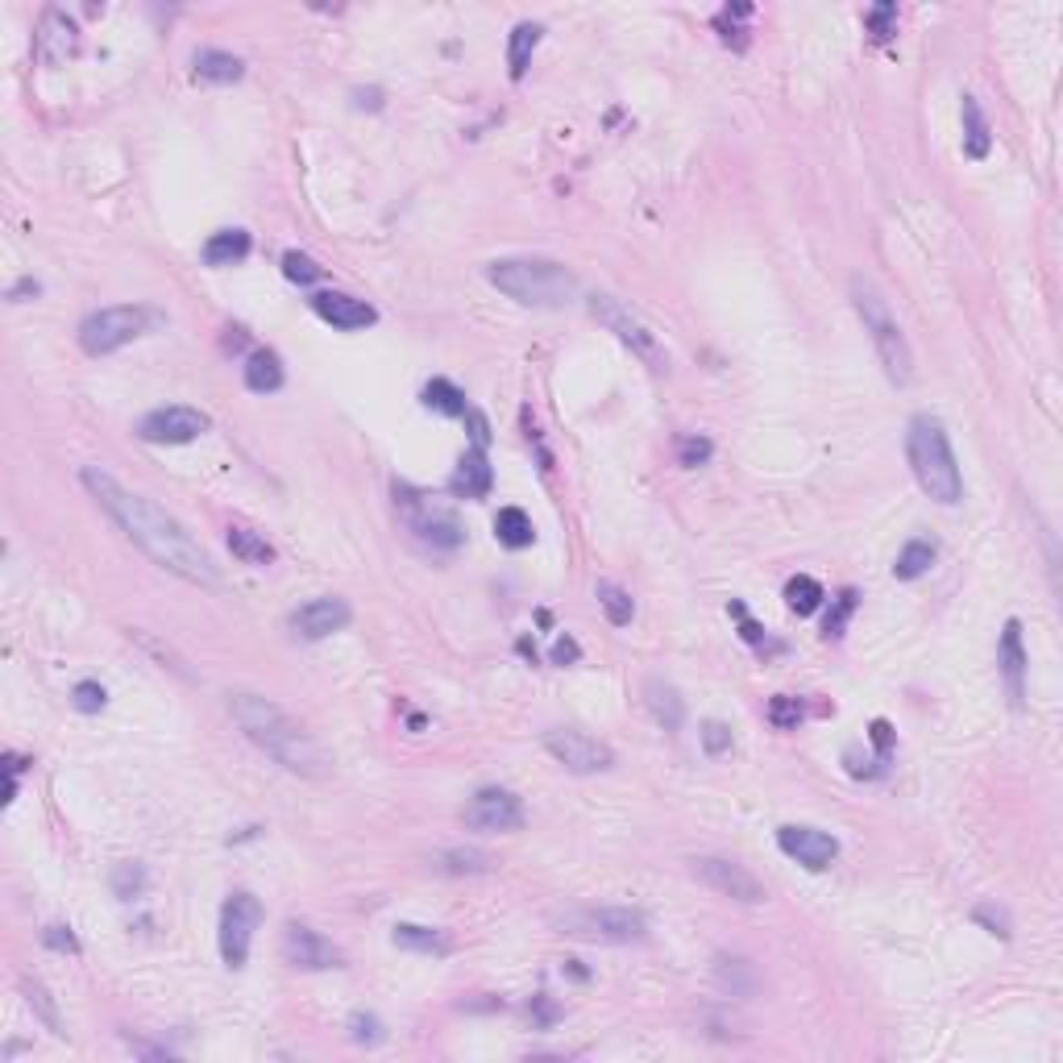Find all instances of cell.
<instances>
[{
    "mask_svg": "<svg viewBox=\"0 0 1063 1063\" xmlns=\"http://www.w3.org/2000/svg\"><path fill=\"white\" fill-rule=\"evenodd\" d=\"M80 482H84L87 495L101 503L108 520L117 523L158 569H167L179 582L200 586V590H221V574H216L212 557L167 507H158L150 495L126 486L117 474H108L105 465H84Z\"/></svg>",
    "mask_w": 1063,
    "mask_h": 1063,
    "instance_id": "obj_1",
    "label": "cell"
},
{
    "mask_svg": "<svg viewBox=\"0 0 1063 1063\" xmlns=\"http://www.w3.org/2000/svg\"><path fill=\"white\" fill-rule=\"evenodd\" d=\"M229 714L253 748L267 752L274 765H283V769L295 772V777H329V772H333V756H329V748H324V744H320L295 714H287L274 698H267V694L233 689Z\"/></svg>",
    "mask_w": 1063,
    "mask_h": 1063,
    "instance_id": "obj_2",
    "label": "cell"
},
{
    "mask_svg": "<svg viewBox=\"0 0 1063 1063\" xmlns=\"http://www.w3.org/2000/svg\"><path fill=\"white\" fill-rule=\"evenodd\" d=\"M486 283L523 308H544V312H562L582 295L578 274L553 258H499L486 267Z\"/></svg>",
    "mask_w": 1063,
    "mask_h": 1063,
    "instance_id": "obj_3",
    "label": "cell"
},
{
    "mask_svg": "<svg viewBox=\"0 0 1063 1063\" xmlns=\"http://www.w3.org/2000/svg\"><path fill=\"white\" fill-rule=\"evenodd\" d=\"M906 461L914 470V482L922 486L926 499L943 503V507H956L964 499V474H959V461L952 453V440L947 428L935 416H914L906 424Z\"/></svg>",
    "mask_w": 1063,
    "mask_h": 1063,
    "instance_id": "obj_4",
    "label": "cell"
},
{
    "mask_svg": "<svg viewBox=\"0 0 1063 1063\" xmlns=\"http://www.w3.org/2000/svg\"><path fill=\"white\" fill-rule=\"evenodd\" d=\"M848 295H852L855 316L864 320V333L873 336V350H876V357H881V366H885V378H889L894 387H910V382H914V350H910V341H906V333H901L897 316L889 312V299H885L881 287H876L873 279H864V274H852Z\"/></svg>",
    "mask_w": 1063,
    "mask_h": 1063,
    "instance_id": "obj_5",
    "label": "cell"
},
{
    "mask_svg": "<svg viewBox=\"0 0 1063 1063\" xmlns=\"http://www.w3.org/2000/svg\"><path fill=\"white\" fill-rule=\"evenodd\" d=\"M158 320H163V316L154 312V308H146V304L101 308V312H87L84 320H80V345H84V354H92V357L117 354V350H126L129 341L146 336Z\"/></svg>",
    "mask_w": 1063,
    "mask_h": 1063,
    "instance_id": "obj_6",
    "label": "cell"
},
{
    "mask_svg": "<svg viewBox=\"0 0 1063 1063\" xmlns=\"http://www.w3.org/2000/svg\"><path fill=\"white\" fill-rule=\"evenodd\" d=\"M562 935L586 943H640L648 938V918L636 906H578L557 914Z\"/></svg>",
    "mask_w": 1063,
    "mask_h": 1063,
    "instance_id": "obj_7",
    "label": "cell"
},
{
    "mask_svg": "<svg viewBox=\"0 0 1063 1063\" xmlns=\"http://www.w3.org/2000/svg\"><path fill=\"white\" fill-rule=\"evenodd\" d=\"M590 316H594L603 329H611V333L619 336L627 350L645 362L648 370H657V375H665L669 370V350L661 345V336L652 333L627 304H619L615 295H606V292L590 295Z\"/></svg>",
    "mask_w": 1063,
    "mask_h": 1063,
    "instance_id": "obj_8",
    "label": "cell"
},
{
    "mask_svg": "<svg viewBox=\"0 0 1063 1063\" xmlns=\"http://www.w3.org/2000/svg\"><path fill=\"white\" fill-rule=\"evenodd\" d=\"M258 922H262V901H258V897L246 894V889H237V894L225 897V906H221V931H216L225 968H233V972L246 968Z\"/></svg>",
    "mask_w": 1063,
    "mask_h": 1063,
    "instance_id": "obj_9",
    "label": "cell"
},
{
    "mask_svg": "<svg viewBox=\"0 0 1063 1063\" xmlns=\"http://www.w3.org/2000/svg\"><path fill=\"white\" fill-rule=\"evenodd\" d=\"M544 748H548V756H553L562 769L578 772V777L615 769V752H611V744L594 740V735H586V731H574V728L544 731Z\"/></svg>",
    "mask_w": 1063,
    "mask_h": 1063,
    "instance_id": "obj_10",
    "label": "cell"
},
{
    "mask_svg": "<svg viewBox=\"0 0 1063 1063\" xmlns=\"http://www.w3.org/2000/svg\"><path fill=\"white\" fill-rule=\"evenodd\" d=\"M461 818H465L470 831H486V835H511L528 823L523 802L511 790H503V786H482V790L465 802Z\"/></svg>",
    "mask_w": 1063,
    "mask_h": 1063,
    "instance_id": "obj_11",
    "label": "cell"
},
{
    "mask_svg": "<svg viewBox=\"0 0 1063 1063\" xmlns=\"http://www.w3.org/2000/svg\"><path fill=\"white\" fill-rule=\"evenodd\" d=\"M689 873L698 876L707 889H714L719 897H731V901H744V906H760L765 901V885L728 855H694L689 860Z\"/></svg>",
    "mask_w": 1063,
    "mask_h": 1063,
    "instance_id": "obj_12",
    "label": "cell"
},
{
    "mask_svg": "<svg viewBox=\"0 0 1063 1063\" xmlns=\"http://www.w3.org/2000/svg\"><path fill=\"white\" fill-rule=\"evenodd\" d=\"M200 433H209V416L200 408H184V403L154 408V412L138 420V437L146 445H188Z\"/></svg>",
    "mask_w": 1063,
    "mask_h": 1063,
    "instance_id": "obj_13",
    "label": "cell"
},
{
    "mask_svg": "<svg viewBox=\"0 0 1063 1063\" xmlns=\"http://www.w3.org/2000/svg\"><path fill=\"white\" fill-rule=\"evenodd\" d=\"M777 848L790 860H798L802 869H811V873H827L839 860V839L835 835L818 831V827H798V823L777 831Z\"/></svg>",
    "mask_w": 1063,
    "mask_h": 1063,
    "instance_id": "obj_14",
    "label": "cell"
},
{
    "mask_svg": "<svg viewBox=\"0 0 1063 1063\" xmlns=\"http://www.w3.org/2000/svg\"><path fill=\"white\" fill-rule=\"evenodd\" d=\"M283 959H287L292 968H304V972L341 968V952H336L320 931H312L308 922H287V926H283Z\"/></svg>",
    "mask_w": 1063,
    "mask_h": 1063,
    "instance_id": "obj_15",
    "label": "cell"
},
{
    "mask_svg": "<svg viewBox=\"0 0 1063 1063\" xmlns=\"http://www.w3.org/2000/svg\"><path fill=\"white\" fill-rule=\"evenodd\" d=\"M403 511H408V528L416 532V541H424L433 553H449V548H458V544L465 541L458 516L445 511V507H433V503H420V499H403Z\"/></svg>",
    "mask_w": 1063,
    "mask_h": 1063,
    "instance_id": "obj_16",
    "label": "cell"
},
{
    "mask_svg": "<svg viewBox=\"0 0 1063 1063\" xmlns=\"http://www.w3.org/2000/svg\"><path fill=\"white\" fill-rule=\"evenodd\" d=\"M354 619V606L345 603L341 594H320L312 603L295 606L292 611V631L299 640H324L333 631H345Z\"/></svg>",
    "mask_w": 1063,
    "mask_h": 1063,
    "instance_id": "obj_17",
    "label": "cell"
},
{
    "mask_svg": "<svg viewBox=\"0 0 1063 1063\" xmlns=\"http://www.w3.org/2000/svg\"><path fill=\"white\" fill-rule=\"evenodd\" d=\"M75 46H80V25L71 22L63 9H46L38 29H34V55L46 67H59L75 55Z\"/></svg>",
    "mask_w": 1063,
    "mask_h": 1063,
    "instance_id": "obj_18",
    "label": "cell"
},
{
    "mask_svg": "<svg viewBox=\"0 0 1063 1063\" xmlns=\"http://www.w3.org/2000/svg\"><path fill=\"white\" fill-rule=\"evenodd\" d=\"M312 312L324 320V324H333V329H341V333H357V329H370L378 320V312L366 304V299H354V295L345 292H320L312 295Z\"/></svg>",
    "mask_w": 1063,
    "mask_h": 1063,
    "instance_id": "obj_19",
    "label": "cell"
},
{
    "mask_svg": "<svg viewBox=\"0 0 1063 1063\" xmlns=\"http://www.w3.org/2000/svg\"><path fill=\"white\" fill-rule=\"evenodd\" d=\"M997 669H1001V682H1005L1009 702H1014V707H1021V702H1026V648H1021V624H1018V619H1009V624L1001 627Z\"/></svg>",
    "mask_w": 1063,
    "mask_h": 1063,
    "instance_id": "obj_20",
    "label": "cell"
},
{
    "mask_svg": "<svg viewBox=\"0 0 1063 1063\" xmlns=\"http://www.w3.org/2000/svg\"><path fill=\"white\" fill-rule=\"evenodd\" d=\"M491 486H495V470H491L486 453L482 449H465L453 479H449V495L453 499H486Z\"/></svg>",
    "mask_w": 1063,
    "mask_h": 1063,
    "instance_id": "obj_21",
    "label": "cell"
},
{
    "mask_svg": "<svg viewBox=\"0 0 1063 1063\" xmlns=\"http://www.w3.org/2000/svg\"><path fill=\"white\" fill-rule=\"evenodd\" d=\"M645 707H648V714L657 719V728L677 731L682 723H686V702H682V694L669 686V682H661V677H648L645 682Z\"/></svg>",
    "mask_w": 1063,
    "mask_h": 1063,
    "instance_id": "obj_22",
    "label": "cell"
},
{
    "mask_svg": "<svg viewBox=\"0 0 1063 1063\" xmlns=\"http://www.w3.org/2000/svg\"><path fill=\"white\" fill-rule=\"evenodd\" d=\"M241 375H246V387H250L253 395H274V391H283V382H287V375H283V357L274 354V350H253V354L246 357V366H241Z\"/></svg>",
    "mask_w": 1063,
    "mask_h": 1063,
    "instance_id": "obj_23",
    "label": "cell"
},
{
    "mask_svg": "<svg viewBox=\"0 0 1063 1063\" xmlns=\"http://www.w3.org/2000/svg\"><path fill=\"white\" fill-rule=\"evenodd\" d=\"M196 75L204 80V84H237L241 75H246V63L237 59V55H229V50H216V46H204V50H196Z\"/></svg>",
    "mask_w": 1063,
    "mask_h": 1063,
    "instance_id": "obj_24",
    "label": "cell"
},
{
    "mask_svg": "<svg viewBox=\"0 0 1063 1063\" xmlns=\"http://www.w3.org/2000/svg\"><path fill=\"white\" fill-rule=\"evenodd\" d=\"M250 250H253V241L246 229H221L204 241V262H209V267H237V262L250 258Z\"/></svg>",
    "mask_w": 1063,
    "mask_h": 1063,
    "instance_id": "obj_25",
    "label": "cell"
},
{
    "mask_svg": "<svg viewBox=\"0 0 1063 1063\" xmlns=\"http://www.w3.org/2000/svg\"><path fill=\"white\" fill-rule=\"evenodd\" d=\"M964 105H959V117H964V154L968 158H989V150H993V133H989V121H984V113H980L977 96H959Z\"/></svg>",
    "mask_w": 1063,
    "mask_h": 1063,
    "instance_id": "obj_26",
    "label": "cell"
},
{
    "mask_svg": "<svg viewBox=\"0 0 1063 1063\" xmlns=\"http://www.w3.org/2000/svg\"><path fill=\"white\" fill-rule=\"evenodd\" d=\"M229 553L237 557L241 565H253V569H267V565L274 562V544L262 536V532H253V528H246V523H233L229 528Z\"/></svg>",
    "mask_w": 1063,
    "mask_h": 1063,
    "instance_id": "obj_27",
    "label": "cell"
},
{
    "mask_svg": "<svg viewBox=\"0 0 1063 1063\" xmlns=\"http://www.w3.org/2000/svg\"><path fill=\"white\" fill-rule=\"evenodd\" d=\"M391 943L403 952H416V956H445L449 952V935L437 926H420V922H399L391 931Z\"/></svg>",
    "mask_w": 1063,
    "mask_h": 1063,
    "instance_id": "obj_28",
    "label": "cell"
},
{
    "mask_svg": "<svg viewBox=\"0 0 1063 1063\" xmlns=\"http://www.w3.org/2000/svg\"><path fill=\"white\" fill-rule=\"evenodd\" d=\"M541 34H544L541 22H520L516 29H511V43H507V67H511V80H516V84L528 75L532 55H536V46H541Z\"/></svg>",
    "mask_w": 1063,
    "mask_h": 1063,
    "instance_id": "obj_29",
    "label": "cell"
},
{
    "mask_svg": "<svg viewBox=\"0 0 1063 1063\" xmlns=\"http://www.w3.org/2000/svg\"><path fill=\"white\" fill-rule=\"evenodd\" d=\"M433 869H437V873H449V876L491 873V869H495V855L482 852V848H445V852H437Z\"/></svg>",
    "mask_w": 1063,
    "mask_h": 1063,
    "instance_id": "obj_30",
    "label": "cell"
},
{
    "mask_svg": "<svg viewBox=\"0 0 1063 1063\" xmlns=\"http://www.w3.org/2000/svg\"><path fill=\"white\" fill-rule=\"evenodd\" d=\"M935 557H938V548H935V541H906V548L897 553V562H894V578L897 582H914V578H922V574H931V565H935Z\"/></svg>",
    "mask_w": 1063,
    "mask_h": 1063,
    "instance_id": "obj_31",
    "label": "cell"
},
{
    "mask_svg": "<svg viewBox=\"0 0 1063 1063\" xmlns=\"http://www.w3.org/2000/svg\"><path fill=\"white\" fill-rule=\"evenodd\" d=\"M424 408L428 412H437V416H461L465 420V412H470V403H465V391L461 387H453L449 378H433L428 387H424Z\"/></svg>",
    "mask_w": 1063,
    "mask_h": 1063,
    "instance_id": "obj_32",
    "label": "cell"
},
{
    "mask_svg": "<svg viewBox=\"0 0 1063 1063\" xmlns=\"http://www.w3.org/2000/svg\"><path fill=\"white\" fill-rule=\"evenodd\" d=\"M495 536H499V544H507V548H528V544L536 541V528H532V520H528V511H520V507H503L499 516H495Z\"/></svg>",
    "mask_w": 1063,
    "mask_h": 1063,
    "instance_id": "obj_33",
    "label": "cell"
},
{
    "mask_svg": "<svg viewBox=\"0 0 1063 1063\" xmlns=\"http://www.w3.org/2000/svg\"><path fill=\"white\" fill-rule=\"evenodd\" d=\"M22 993H25V1005L43 1018V1026L50 1030V1035H63V1018H59V1005H55V997H50V989H46L43 980L25 977L22 980Z\"/></svg>",
    "mask_w": 1063,
    "mask_h": 1063,
    "instance_id": "obj_34",
    "label": "cell"
},
{
    "mask_svg": "<svg viewBox=\"0 0 1063 1063\" xmlns=\"http://www.w3.org/2000/svg\"><path fill=\"white\" fill-rule=\"evenodd\" d=\"M823 586L814 582L811 574H798V578H790L786 582V606H790L793 615H814L818 606H823Z\"/></svg>",
    "mask_w": 1063,
    "mask_h": 1063,
    "instance_id": "obj_35",
    "label": "cell"
},
{
    "mask_svg": "<svg viewBox=\"0 0 1063 1063\" xmlns=\"http://www.w3.org/2000/svg\"><path fill=\"white\" fill-rule=\"evenodd\" d=\"M594 594H599V606H603V615L611 619V624H615V627H627V624H631V615H636V603H631V594H627L624 586L599 582V586H594Z\"/></svg>",
    "mask_w": 1063,
    "mask_h": 1063,
    "instance_id": "obj_36",
    "label": "cell"
},
{
    "mask_svg": "<svg viewBox=\"0 0 1063 1063\" xmlns=\"http://www.w3.org/2000/svg\"><path fill=\"white\" fill-rule=\"evenodd\" d=\"M714 980L728 989L731 997H748L752 989H756V980H752V968L744 964V959H731V956H719L714 959Z\"/></svg>",
    "mask_w": 1063,
    "mask_h": 1063,
    "instance_id": "obj_37",
    "label": "cell"
},
{
    "mask_svg": "<svg viewBox=\"0 0 1063 1063\" xmlns=\"http://www.w3.org/2000/svg\"><path fill=\"white\" fill-rule=\"evenodd\" d=\"M744 17H752V4H728V9L714 17L719 38H723V46H731V50H748V29L740 25Z\"/></svg>",
    "mask_w": 1063,
    "mask_h": 1063,
    "instance_id": "obj_38",
    "label": "cell"
},
{
    "mask_svg": "<svg viewBox=\"0 0 1063 1063\" xmlns=\"http://www.w3.org/2000/svg\"><path fill=\"white\" fill-rule=\"evenodd\" d=\"M765 714H769V723L777 731H798V723L806 719V702L793 698V694H777V698H769Z\"/></svg>",
    "mask_w": 1063,
    "mask_h": 1063,
    "instance_id": "obj_39",
    "label": "cell"
},
{
    "mask_svg": "<svg viewBox=\"0 0 1063 1063\" xmlns=\"http://www.w3.org/2000/svg\"><path fill=\"white\" fill-rule=\"evenodd\" d=\"M283 274H287L292 283H299V287H312V283H320V274H324V271L316 267L308 253L287 250V253H283Z\"/></svg>",
    "mask_w": 1063,
    "mask_h": 1063,
    "instance_id": "obj_40",
    "label": "cell"
},
{
    "mask_svg": "<svg viewBox=\"0 0 1063 1063\" xmlns=\"http://www.w3.org/2000/svg\"><path fill=\"white\" fill-rule=\"evenodd\" d=\"M852 615H855V590H843V594L835 599L827 624H823V636H827V640H839V636L848 631V619H852Z\"/></svg>",
    "mask_w": 1063,
    "mask_h": 1063,
    "instance_id": "obj_41",
    "label": "cell"
},
{
    "mask_svg": "<svg viewBox=\"0 0 1063 1063\" xmlns=\"http://www.w3.org/2000/svg\"><path fill=\"white\" fill-rule=\"evenodd\" d=\"M108 702V694L101 682H80V686L71 689V707L80 710V714H101Z\"/></svg>",
    "mask_w": 1063,
    "mask_h": 1063,
    "instance_id": "obj_42",
    "label": "cell"
},
{
    "mask_svg": "<svg viewBox=\"0 0 1063 1063\" xmlns=\"http://www.w3.org/2000/svg\"><path fill=\"white\" fill-rule=\"evenodd\" d=\"M142 885H146L142 864H117V869H113V894L121 897V901H129L133 894H142Z\"/></svg>",
    "mask_w": 1063,
    "mask_h": 1063,
    "instance_id": "obj_43",
    "label": "cell"
},
{
    "mask_svg": "<svg viewBox=\"0 0 1063 1063\" xmlns=\"http://www.w3.org/2000/svg\"><path fill=\"white\" fill-rule=\"evenodd\" d=\"M698 740H702V752H707V756H723V752H731V728L723 723V719H707L702 731H698Z\"/></svg>",
    "mask_w": 1063,
    "mask_h": 1063,
    "instance_id": "obj_44",
    "label": "cell"
},
{
    "mask_svg": "<svg viewBox=\"0 0 1063 1063\" xmlns=\"http://www.w3.org/2000/svg\"><path fill=\"white\" fill-rule=\"evenodd\" d=\"M350 1039H354L357 1047H378V1042H382V1021H378L375 1014H362V1009H357L354 1018H350Z\"/></svg>",
    "mask_w": 1063,
    "mask_h": 1063,
    "instance_id": "obj_45",
    "label": "cell"
},
{
    "mask_svg": "<svg viewBox=\"0 0 1063 1063\" xmlns=\"http://www.w3.org/2000/svg\"><path fill=\"white\" fill-rule=\"evenodd\" d=\"M972 922H980V926H989V935H997V938H1009V914L1001 910V906H993V901H980L977 910H972Z\"/></svg>",
    "mask_w": 1063,
    "mask_h": 1063,
    "instance_id": "obj_46",
    "label": "cell"
},
{
    "mask_svg": "<svg viewBox=\"0 0 1063 1063\" xmlns=\"http://www.w3.org/2000/svg\"><path fill=\"white\" fill-rule=\"evenodd\" d=\"M710 453H714V445H710L707 437H682V440H677V461H682V465H689V470H694V465H707Z\"/></svg>",
    "mask_w": 1063,
    "mask_h": 1063,
    "instance_id": "obj_47",
    "label": "cell"
},
{
    "mask_svg": "<svg viewBox=\"0 0 1063 1063\" xmlns=\"http://www.w3.org/2000/svg\"><path fill=\"white\" fill-rule=\"evenodd\" d=\"M894 22H897V4H876L873 13H869V17H864V25H869V29H873L876 38H881V43H885V38H889V34H894Z\"/></svg>",
    "mask_w": 1063,
    "mask_h": 1063,
    "instance_id": "obj_48",
    "label": "cell"
},
{
    "mask_svg": "<svg viewBox=\"0 0 1063 1063\" xmlns=\"http://www.w3.org/2000/svg\"><path fill=\"white\" fill-rule=\"evenodd\" d=\"M465 424H470V449H482V453H486V445H491V420L482 416L479 408H470V412H465Z\"/></svg>",
    "mask_w": 1063,
    "mask_h": 1063,
    "instance_id": "obj_49",
    "label": "cell"
},
{
    "mask_svg": "<svg viewBox=\"0 0 1063 1063\" xmlns=\"http://www.w3.org/2000/svg\"><path fill=\"white\" fill-rule=\"evenodd\" d=\"M869 740H873V748H876V760H889V756H894V728H889L885 719H876L873 728H869Z\"/></svg>",
    "mask_w": 1063,
    "mask_h": 1063,
    "instance_id": "obj_50",
    "label": "cell"
},
{
    "mask_svg": "<svg viewBox=\"0 0 1063 1063\" xmlns=\"http://www.w3.org/2000/svg\"><path fill=\"white\" fill-rule=\"evenodd\" d=\"M46 947H55V952H71V956H80V943H75V935H71V926H46Z\"/></svg>",
    "mask_w": 1063,
    "mask_h": 1063,
    "instance_id": "obj_51",
    "label": "cell"
},
{
    "mask_svg": "<svg viewBox=\"0 0 1063 1063\" xmlns=\"http://www.w3.org/2000/svg\"><path fill=\"white\" fill-rule=\"evenodd\" d=\"M38 295H43V283H38V279H17V283L9 287V299H13V304H25V299H38Z\"/></svg>",
    "mask_w": 1063,
    "mask_h": 1063,
    "instance_id": "obj_52",
    "label": "cell"
},
{
    "mask_svg": "<svg viewBox=\"0 0 1063 1063\" xmlns=\"http://www.w3.org/2000/svg\"><path fill=\"white\" fill-rule=\"evenodd\" d=\"M528 1009H536V1021H541V1026H553V1021H557V1014H562V1009H557V1005H553V1001L544 997V993H536V997H532V1005H528Z\"/></svg>",
    "mask_w": 1063,
    "mask_h": 1063,
    "instance_id": "obj_53",
    "label": "cell"
},
{
    "mask_svg": "<svg viewBox=\"0 0 1063 1063\" xmlns=\"http://www.w3.org/2000/svg\"><path fill=\"white\" fill-rule=\"evenodd\" d=\"M578 657H582V648L574 645L569 636H562V640L553 645V665H569V661H578Z\"/></svg>",
    "mask_w": 1063,
    "mask_h": 1063,
    "instance_id": "obj_54",
    "label": "cell"
},
{
    "mask_svg": "<svg viewBox=\"0 0 1063 1063\" xmlns=\"http://www.w3.org/2000/svg\"><path fill=\"white\" fill-rule=\"evenodd\" d=\"M350 96H354V108H370V113L382 108V92L378 87H354Z\"/></svg>",
    "mask_w": 1063,
    "mask_h": 1063,
    "instance_id": "obj_55",
    "label": "cell"
}]
</instances>
